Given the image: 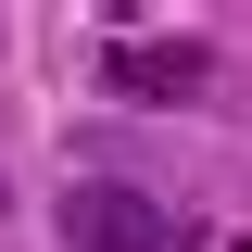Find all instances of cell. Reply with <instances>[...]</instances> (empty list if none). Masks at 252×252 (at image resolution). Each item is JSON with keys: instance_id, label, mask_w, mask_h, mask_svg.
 Instances as JSON below:
<instances>
[{"instance_id": "obj_1", "label": "cell", "mask_w": 252, "mask_h": 252, "mask_svg": "<svg viewBox=\"0 0 252 252\" xmlns=\"http://www.w3.org/2000/svg\"><path fill=\"white\" fill-rule=\"evenodd\" d=\"M63 240L76 252H177V215L126 177H89V189H63Z\"/></svg>"}, {"instance_id": "obj_2", "label": "cell", "mask_w": 252, "mask_h": 252, "mask_svg": "<svg viewBox=\"0 0 252 252\" xmlns=\"http://www.w3.org/2000/svg\"><path fill=\"white\" fill-rule=\"evenodd\" d=\"M101 89H126V101H202L215 89V38H126V51H101Z\"/></svg>"}]
</instances>
